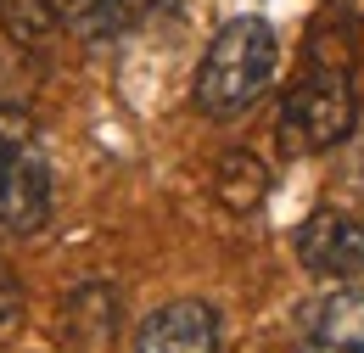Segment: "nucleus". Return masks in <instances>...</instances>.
<instances>
[{
	"instance_id": "nucleus-1",
	"label": "nucleus",
	"mask_w": 364,
	"mask_h": 353,
	"mask_svg": "<svg viewBox=\"0 0 364 353\" xmlns=\"http://www.w3.org/2000/svg\"><path fill=\"white\" fill-rule=\"evenodd\" d=\"M274 28L264 17H230L208 40V56L196 68V107L208 118H241L274 79Z\"/></svg>"
},
{
	"instance_id": "nucleus-2",
	"label": "nucleus",
	"mask_w": 364,
	"mask_h": 353,
	"mask_svg": "<svg viewBox=\"0 0 364 353\" xmlns=\"http://www.w3.org/2000/svg\"><path fill=\"white\" fill-rule=\"evenodd\" d=\"M46 219H50V163L40 146V130L17 107H0V230L34 236Z\"/></svg>"
},
{
	"instance_id": "nucleus-3",
	"label": "nucleus",
	"mask_w": 364,
	"mask_h": 353,
	"mask_svg": "<svg viewBox=\"0 0 364 353\" xmlns=\"http://www.w3.org/2000/svg\"><path fill=\"white\" fill-rule=\"evenodd\" d=\"M359 124V101L348 73H309L280 107V140L286 152H331Z\"/></svg>"
},
{
	"instance_id": "nucleus-4",
	"label": "nucleus",
	"mask_w": 364,
	"mask_h": 353,
	"mask_svg": "<svg viewBox=\"0 0 364 353\" xmlns=\"http://www.w3.org/2000/svg\"><path fill=\"white\" fill-rule=\"evenodd\" d=\"M297 258L309 275H336V280L364 275V224L336 208H319L297 230Z\"/></svg>"
},
{
	"instance_id": "nucleus-5",
	"label": "nucleus",
	"mask_w": 364,
	"mask_h": 353,
	"mask_svg": "<svg viewBox=\"0 0 364 353\" xmlns=\"http://www.w3.org/2000/svg\"><path fill=\"white\" fill-rule=\"evenodd\" d=\"M135 353H219V314L196 297L163 303L157 314L140 320Z\"/></svg>"
},
{
	"instance_id": "nucleus-6",
	"label": "nucleus",
	"mask_w": 364,
	"mask_h": 353,
	"mask_svg": "<svg viewBox=\"0 0 364 353\" xmlns=\"http://www.w3.org/2000/svg\"><path fill=\"white\" fill-rule=\"evenodd\" d=\"M309 353H364V292H325L303 309Z\"/></svg>"
},
{
	"instance_id": "nucleus-7",
	"label": "nucleus",
	"mask_w": 364,
	"mask_h": 353,
	"mask_svg": "<svg viewBox=\"0 0 364 353\" xmlns=\"http://www.w3.org/2000/svg\"><path fill=\"white\" fill-rule=\"evenodd\" d=\"M213 196H219V208H230V214L264 208V196H269V169H264V157H252V152H225L219 169H213Z\"/></svg>"
},
{
	"instance_id": "nucleus-8",
	"label": "nucleus",
	"mask_w": 364,
	"mask_h": 353,
	"mask_svg": "<svg viewBox=\"0 0 364 353\" xmlns=\"http://www.w3.org/2000/svg\"><path fill=\"white\" fill-rule=\"evenodd\" d=\"M62 331H68V342H79V348H90V353L107 348L112 331H118V297H112L107 286L73 292L68 309H62Z\"/></svg>"
},
{
	"instance_id": "nucleus-9",
	"label": "nucleus",
	"mask_w": 364,
	"mask_h": 353,
	"mask_svg": "<svg viewBox=\"0 0 364 353\" xmlns=\"http://www.w3.org/2000/svg\"><path fill=\"white\" fill-rule=\"evenodd\" d=\"M56 6H62V23L79 40H112L135 17V0H56Z\"/></svg>"
},
{
	"instance_id": "nucleus-10",
	"label": "nucleus",
	"mask_w": 364,
	"mask_h": 353,
	"mask_svg": "<svg viewBox=\"0 0 364 353\" xmlns=\"http://www.w3.org/2000/svg\"><path fill=\"white\" fill-rule=\"evenodd\" d=\"M56 23H62V6H50V0H0V28H6V40H17V45L50 40Z\"/></svg>"
},
{
	"instance_id": "nucleus-11",
	"label": "nucleus",
	"mask_w": 364,
	"mask_h": 353,
	"mask_svg": "<svg viewBox=\"0 0 364 353\" xmlns=\"http://www.w3.org/2000/svg\"><path fill=\"white\" fill-rule=\"evenodd\" d=\"M348 68H353V34L336 17L331 28L309 34V73H348Z\"/></svg>"
},
{
	"instance_id": "nucleus-12",
	"label": "nucleus",
	"mask_w": 364,
	"mask_h": 353,
	"mask_svg": "<svg viewBox=\"0 0 364 353\" xmlns=\"http://www.w3.org/2000/svg\"><path fill=\"white\" fill-rule=\"evenodd\" d=\"M23 309V292H17V280H11V269L0 264V325L11 320V314Z\"/></svg>"
},
{
	"instance_id": "nucleus-13",
	"label": "nucleus",
	"mask_w": 364,
	"mask_h": 353,
	"mask_svg": "<svg viewBox=\"0 0 364 353\" xmlns=\"http://www.w3.org/2000/svg\"><path fill=\"white\" fill-rule=\"evenodd\" d=\"M331 17H342V23H364V0H331Z\"/></svg>"
}]
</instances>
